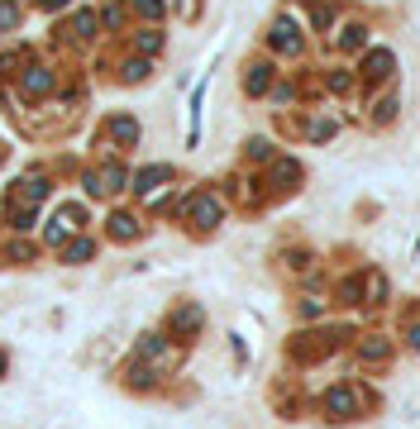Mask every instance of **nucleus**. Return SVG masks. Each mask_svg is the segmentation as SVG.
I'll return each instance as SVG.
<instances>
[{"label":"nucleus","mask_w":420,"mask_h":429,"mask_svg":"<svg viewBox=\"0 0 420 429\" xmlns=\"http://www.w3.org/2000/svg\"><path fill=\"white\" fill-rule=\"evenodd\" d=\"M110 134L120 143H134V139H139V125H134L130 115H115V120H110Z\"/></svg>","instance_id":"nucleus-11"},{"label":"nucleus","mask_w":420,"mask_h":429,"mask_svg":"<svg viewBox=\"0 0 420 429\" xmlns=\"http://www.w3.org/2000/svg\"><path fill=\"white\" fill-rule=\"evenodd\" d=\"M91 253H96V243H91V238H77V243H72L63 258H67V263H86Z\"/></svg>","instance_id":"nucleus-17"},{"label":"nucleus","mask_w":420,"mask_h":429,"mask_svg":"<svg viewBox=\"0 0 420 429\" xmlns=\"http://www.w3.org/2000/svg\"><path fill=\"white\" fill-rule=\"evenodd\" d=\"M139 48H144V53H158V48H162V33H153V29L139 33Z\"/></svg>","instance_id":"nucleus-22"},{"label":"nucleus","mask_w":420,"mask_h":429,"mask_svg":"<svg viewBox=\"0 0 420 429\" xmlns=\"http://www.w3.org/2000/svg\"><path fill=\"white\" fill-rule=\"evenodd\" d=\"M330 134H335V120H315L310 125V139H330Z\"/></svg>","instance_id":"nucleus-23"},{"label":"nucleus","mask_w":420,"mask_h":429,"mask_svg":"<svg viewBox=\"0 0 420 429\" xmlns=\"http://www.w3.org/2000/svg\"><path fill=\"white\" fill-rule=\"evenodd\" d=\"M77 224H81V206H63L58 215H53V224H48V243H63Z\"/></svg>","instance_id":"nucleus-3"},{"label":"nucleus","mask_w":420,"mask_h":429,"mask_svg":"<svg viewBox=\"0 0 420 429\" xmlns=\"http://www.w3.org/2000/svg\"><path fill=\"white\" fill-rule=\"evenodd\" d=\"M172 176V167H144V172L134 176V191H153L158 181H167Z\"/></svg>","instance_id":"nucleus-10"},{"label":"nucleus","mask_w":420,"mask_h":429,"mask_svg":"<svg viewBox=\"0 0 420 429\" xmlns=\"http://www.w3.org/2000/svg\"><path fill=\"white\" fill-rule=\"evenodd\" d=\"M48 86H53V72H43V67H33V77L24 72V91H29V95H43Z\"/></svg>","instance_id":"nucleus-13"},{"label":"nucleus","mask_w":420,"mask_h":429,"mask_svg":"<svg viewBox=\"0 0 420 429\" xmlns=\"http://www.w3.org/2000/svg\"><path fill=\"white\" fill-rule=\"evenodd\" d=\"M77 33L81 38H91V33H96V15H77Z\"/></svg>","instance_id":"nucleus-24"},{"label":"nucleus","mask_w":420,"mask_h":429,"mask_svg":"<svg viewBox=\"0 0 420 429\" xmlns=\"http://www.w3.org/2000/svg\"><path fill=\"white\" fill-rule=\"evenodd\" d=\"M144 358H153V363H158L162 372H167V367H177V363H182V349L162 344L158 334H148V339H144Z\"/></svg>","instance_id":"nucleus-2"},{"label":"nucleus","mask_w":420,"mask_h":429,"mask_svg":"<svg viewBox=\"0 0 420 429\" xmlns=\"http://www.w3.org/2000/svg\"><path fill=\"white\" fill-rule=\"evenodd\" d=\"M325 411H330V420H349V415L358 411V396L349 386H335V391L325 396Z\"/></svg>","instance_id":"nucleus-4"},{"label":"nucleus","mask_w":420,"mask_h":429,"mask_svg":"<svg viewBox=\"0 0 420 429\" xmlns=\"http://www.w3.org/2000/svg\"><path fill=\"white\" fill-rule=\"evenodd\" d=\"M363 358H368V363H382V358H392V349H387V339H368V344H363Z\"/></svg>","instance_id":"nucleus-16"},{"label":"nucleus","mask_w":420,"mask_h":429,"mask_svg":"<svg viewBox=\"0 0 420 429\" xmlns=\"http://www.w3.org/2000/svg\"><path fill=\"white\" fill-rule=\"evenodd\" d=\"M0 372H5V353H0Z\"/></svg>","instance_id":"nucleus-29"},{"label":"nucleus","mask_w":420,"mask_h":429,"mask_svg":"<svg viewBox=\"0 0 420 429\" xmlns=\"http://www.w3.org/2000/svg\"><path fill=\"white\" fill-rule=\"evenodd\" d=\"M187 220H191L196 229H215V224H220V201H215V196H196L191 206H187Z\"/></svg>","instance_id":"nucleus-1"},{"label":"nucleus","mask_w":420,"mask_h":429,"mask_svg":"<svg viewBox=\"0 0 420 429\" xmlns=\"http://www.w3.org/2000/svg\"><path fill=\"white\" fill-rule=\"evenodd\" d=\"M358 286H363V301L368 305H377L382 296H387V277H382V272H363V282Z\"/></svg>","instance_id":"nucleus-8"},{"label":"nucleus","mask_w":420,"mask_h":429,"mask_svg":"<svg viewBox=\"0 0 420 429\" xmlns=\"http://www.w3.org/2000/svg\"><path fill=\"white\" fill-rule=\"evenodd\" d=\"M134 5H139V15H144V19H158L162 15V0H134Z\"/></svg>","instance_id":"nucleus-21"},{"label":"nucleus","mask_w":420,"mask_h":429,"mask_svg":"<svg viewBox=\"0 0 420 429\" xmlns=\"http://www.w3.org/2000/svg\"><path fill=\"white\" fill-rule=\"evenodd\" d=\"M172 329L177 334H196L201 329V305H182L177 315H172Z\"/></svg>","instance_id":"nucleus-9"},{"label":"nucleus","mask_w":420,"mask_h":429,"mask_svg":"<svg viewBox=\"0 0 420 429\" xmlns=\"http://www.w3.org/2000/svg\"><path fill=\"white\" fill-rule=\"evenodd\" d=\"M273 181H277V186H296V181H301V167H296L291 158H282L273 167Z\"/></svg>","instance_id":"nucleus-12"},{"label":"nucleus","mask_w":420,"mask_h":429,"mask_svg":"<svg viewBox=\"0 0 420 429\" xmlns=\"http://www.w3.org/2000/svg\"><path fill=\"white\" fill-rule=\"evenodd\" d=\"M268 72H273V67H263V63L248 67V81H243V86H248V95H263V91H268Z\"/></svg>","instance_id":"nucleus-14"},{"label":"nucleus","mask_w":420,"mask_h":429,"mask_svg":"<svg viewBox=\"0 0 420 429\" xmlns=\"http://www.w3.org/2000/svg\"><path fill=\"white\" fill-rule=\"evenodd\" d=\"M43 196H48V181H43L38 172H33V176H19V201H29V210L38 206Z\"/></svg>","instance_id":"nucleus-7"},{"label":"nucleus","mask_w":420,"mask_h":429,"mask_svg":"<svg viewBox=\"0 0 420 429\" xmlns=\"http://www.w3.org/2000/svg\"><path fill=\"white\" fill-rule=\"evenodd\" d=\"M411 349H420V324H416V329H411Z\"/></svg>","instance_id":"nucleus-28"},{"label":"nucleus","mask_w":420,"mask_h":429,"mask_svg":"<svg viewBox=\"0 0 420 429\" xmlns=\"http://www.w3.org/2000/svg\"><path fill=\"white\" fill-rule=\"evenodd\" d=\"M110 234H115V238H125V243H130V238L139 234V220H134V215H115V220H110Z\"/></svg>","instance_id":"nucleus-15"},{"label":"nucleus","mask_w":420,"mask_h":429,"mask_svg":"<svg viewBox=\"0 0 420 429\" xmlns=\"http://www.w3.org/2000/svg\"><path fill=\"white\" fill-rule=\"evenodd\" d=\"M248 153H253V158H268L273 148H268V139H253V143H248Z\"/></svg>","instance_id":"nucleus-26"},{"label":"nucleus","mask_w":420,"mask_h":429,"mask_svg":"<svg viewBox=\"0 0 420 429\" xmlns=\"http://www.w3.org/2000/svg\"><path fill=\"white\" fill-rule=\"evenodd\" d=\"M144 77H148V63H139V58L125 63V81H144Z\"/></svg>","instance_id":"nucleus-20"},{"label":"nucleus","mask_w":420,"mask_h":429,"mask_svg":"<svg viewBox=\"0 0 420 429\" xmlns=\"http://www.w3.org/2000/svg\"><path fill=\"white\" fill-rule=\"evenodd\" d=\"M273 48H277V53H301V38H296V24H291L287 15H282V19L273 24Z\"/></svg>","instance_id":"nucleus-5"},{"label":"nucleus","mask_w":420,"mask_h":429,"mask_svg":"<svg viewBox=\"0 0 420 429\" xmlns=\"http://www.w3.org/2000/svg\"><path fill=\"white\" fill-rule=\"evenodd\" d=\"M392 115H397V100H392V95L387 100H377V120H392Z\"/></svg>","instance_id":"nucleus-25"},{"label":"nucleus","mask_w":420,"mask_h":429,"mask_svg":"<svg viewBox=\"0 0 420 429\" xmlns=\"http://www.w3.org/2000/svg\"><path fill=\"white\" fill-rule=\"evenodd\" d=\"M19 24V5L15 0H0V29H15Z\"/></svg>","instance_id":"nucleus-18"},{"label":"nucleus","mask_w":420,"mask_h":429,"mask_svg":"<svg viewBox=\"0 0 420 429\" xmlns=\"http://www.w3.org/2000/svg\"><path fill=\"white\" fill-rule=\"evenodd\" d=\"M340 48H349V53H354V48H363V29H358V24H354V29H344L340 33Z\"/></svg>","instance_id":"nucleus-19"},{"label":"nucleus","mask_w":420,"mask_h":429,"mask_svg":"<svg viewBox=\"0 0 420 429\" xmlns=\"http://www.w3.org/2000/svg\"><path fill=\"white\" fill-rule=\"evenodd\" d=\"M120 19H125L120 15V5H110V10H105V29H120Z\"/></svg>","instance_id":"nucleus-27"},{"label":"nucleus","mask_w":420,"mask_h":429,"mask_svg":"<svg viewBox=\"0 0 420 429\" xmlns=\"http://www.w3.org/2000/svg\"><path fill=\"white\" fill-rule=\"evenodd\" d=\"M392 67H397V58H392L387 48H377V53H368V58H363V77L382 81V77H392Z\"/></svg>","instance_id":"nucleus-6"}]
</instances>
